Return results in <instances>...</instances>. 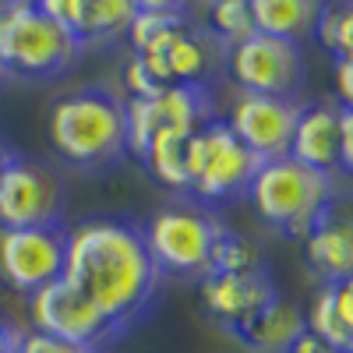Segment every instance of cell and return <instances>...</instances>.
I'll return each instance as SVG.
<instances>
[{
    "mask_svg": "<svg viewBox=\"0 0 353 353\" xmlns=\"http://www.w3.org/2000/svg\"><path fill=\"white\" fill-rule=\"evenodd\" d=\"M61 279L103 314L113 339L149 314L163 286L141 226L121 216H92L68 230Z\"/></svg>",
    "mask_w": 353,
    "mask_h": 353,
    "instance_id": "cell-1",
    "label": "cell"
},
{
    "mask_svg": "<svg viewBox=\"0 0 353 353\" xmlns=\"http://www.w3.org/2000/svg\"><path fill=\"white\" fill-rule=\"evenodd\" d=\"M50 145L85 173H110L131 156L124 99L99 85L61 96L50 106Z\"/></svg>",
    "mask_w": 353,
    "mask_h": 353,
    "instance_id": "cell-2",
    "label": "cell"
},
{
    "mask_svg": "<svg viewBox=\"0 0 353 353\" xmlns=\"http://www.w3.org/2000/svg\"><path fill=\"white\" fill-rule=\"evenodd\" d=\"M254 212L283 237H307L336 209V176L311 170L297 159L261 163L248 188Z\"/></svg>",
    "mask_w": 353,
    "mask_h": 353,
    "instance_id": "cell-3",
    "label": "cell"
},
{
    "mask_svg": "<svg viewBox=\"0 0 353 353\" xmlns=\"http://www.w3.org/2000/svg\"><path fill=\"white\" fill-rule=\"evenodd\" d=\"M81 46L39 4H0V71L18 81H50L78 64Z\"/></svg>",
    "mask_w": 353,
    "mask_h": 353,
    "instance_id": "cell-4",
    "label": "cell"
},
{
    "mask_svg": "<svg viewBox=\"0 0 353 353\" xmlns=\"http://www.w3.org/2000/svg\"><path fill=\"white\" fill-rule=\"evenodd\" d=\"M141 237L163 279L188 276L201 283L216 265V251L219 241L226 237V226L201 205L176 201L149 216V223L141 226Z\"/></svg>",
    "mask_w": 353,
    "mask_h": 353,
    "instance_id": "cell-5",
    "label": "cell"
},
{
    "mask_svg": "<svg viewBox=\"0 0 353 353\" xmlns=\"http://www.w3.org/2000/svg\"><path fill=\"white\" fill-rule=\"evenodd\" d=\"M258 166L226 121H209L188 138V194L201 209L244 198Z\"/></svg>",
    "mask_w": 353,
    "mask_h": 353,
    "instance_id": "cell-6",
    "label": "cell"
},
{
    "mask_svg": "<svg viewBox=\"0 0 353 353\" xmlns=\"http://www.w3.org/2000/svg\"><path fill=\"white\" fill-rule=\"evenodd\" d=\"M128 110V152L141 149L159 134H194L201 124L216 121V106L205 85H163L149 96L124 103Z\"/></svg>",
    "mask_w": 353,
    "mask_h": 353,
    "instance_id": "cell-7",
    "label": "cell"
},
{
    "mask_svg": "<svg viewBox=\"0 0 353 353\" xmlns=\"http://www.w3.org/2000/svg\"><path fill=\"white\" fill-rule=\"evenodd\" d=\"M64 226V181L39 159L11 156L0 173V230Z\"/></svg>",
    "mask_w": 353,
    "mask_h": 353,
    "instance_id": "cell-8",
    "label": "cell"
},
{
    "mask_svg": "<svg viewBox=\"0 0 353 353\" xmlns=\"http://www.w3.org/2000/svg\"><path fill=\"white\" fill-rule=\"evenodd\" d=\"M230 74L244 92L251 96H276V99H297L301 85L307 78L304 50L297 43L272 39V36H248L233 50H226Z\"/></svg>",
    "mask_w": 353,
    "mask_h": 353,
    "instance_id": "cell-9",
    "label": "cell"
},
{
    "mask_svg": "<svg viewBox=\"0 0 353 353\" xmlns=\"http://www.w3.org/2000/svg\"><path fill=\"white\" fill-rule=\"evenodd\" d=\"M68 230L64 226H28L0 230V279L11 290L32 297L64 276Z\"/></svg>",
    "mask_w": 353,
    "mask_h": 353,
    "instance_id": "cell-10",
    "label": "cell"
},
{
    "mask_svg": "<svg viewBox=\"0 0 353 353\" xmlns=\"http://www.w3.org/2000/svg\"><path fill=\"white\" fill-rule=\"evenodd\" d=\"M286 156L332 176L350 173L353 170V106H332V103L301 106Z\"/></svg>",
    "mask_w": 353,
    "mask_h": 353,
    "instance_id": "cell-11",
    "label": "cell"
},
{
    "mask_svg": "<svg viewBox=\"0 0 353 353\" xmlns=\"http://www.w3.org/2000/svg\"><path fill=\"white\" fill-rule=\"evenodd\" d=\"M28 314H32L36 332H46L61 343L92 350V353H99V346L113 339L103 314L64 279L36 290L32 297H28Z\"/></svg>",
    "mask_w": 353,
    "mask_h": 353,
    "instance_id": "cell-12",
    "label": "cell"
},
{
    "mask_svg": "<svg viewBox=\"0 0 353 353\" xmlns=\"http://www.w3.org/2000/svg\"><path fill=\"white\" fill-rule=\"evenodd\" d=\"M301 103L297 99H276V96H251L244 92L233 103L226 128L237 134V141L258 159L272 163L290 152V138L297 128Z\"/></svg>",
    "mask_w": 353,
    "mask_h": 353,
    "instance_id": "cell-13",
    "label": "cell"
},
{
    "mask_svg": "<svg viewBox=\"0 0 353 353\" xmlns=\"http://www.w3.org/2000/svg\"><path fill=\"white\" fill-rule=\"evenodd\" d=\"M198 290H201L205 314H209L219 329H226L233 336H241L251 321L279 297L269 269H261V272H241V276L212 272V276H205L198 283Z\"/></svg>",
    "mask_w": 353,
    "mask_h": 353,
    "instance_id": "cell-14",
    "label": "cell"
},
{
    "mask_svg": "<svg viewBox=\"0 0 353 353\" xmlns=\"http://www.w3.org/2000/svg\"><path fill=\"white\" fill-rule=\"evenodd\" d=\"M149 78L163 85H205V74L212 68V36L201 28L181 25L170 32L149 39L141 50H131Z\"/></svg>",
    "mask_w": 353,
    "mask_h": 353,
    "instance_id": "cell-15",
    "label": "cell"
},
{
    "mask_svg": "<svg viewBox=\"0 0 353 353\" xmlns=\"http://www.w3.org/2000/svg\"><path fill=\"white\" fill-rule=\"evenodd\" d=\"M304 332L336 353H353V279L321 283L304 314Z\"/></svg>",
    "mask_w": 353,
    "mask_h": 353,
    "instance_id": "cell-16",
    "label": "cell"
},
{
    "mask_svg": "<svg viewBox=\"0 0 353 353\" xmlns=\"http://www.w3.org/2000/svg\"><path fill=\"white\" fill-rule=\"evenodd\" d=\"M307 265L318 272L321 283H343L353 276V233L343 219L329 216L304 237Z\"/></svg>",
    "mask_w": 353,
    "mask_h": 353,
    "instance_id": "cell-17",
    "label": "cell"
},
{
    "mask_svg": "<svg viewBox=\"0 0 353 353\" xmlns=\"http://www.w3.org/2000/svg\"><path fill=\"white\" fill-rule=\"evenodd\" d=\"M318 14H321L318 0H251L254 32L297 43V46L314 36Z\"/></svg>",
    "mask_w": 353,
    "mask_h": 353,
    "instance_id": "cell-18",
    "label": "cell"
},
{
    "mask_svg": "<svg viewBox=\"0 0 353 353\" xmlns=\"http://www.w3.org/2000/svg\"><path fill=\"white\" fill-rule=\"evenodd\" d=\"M301 336H304V311L286 297H276L241 332V339L251 353H290V346Z\"/></svg>",
    "mask_w": 353,
    "mask_h": 353,
    "instance_id": "cell-19",
    "label": "cell"
},
{
    "mask_svg": "<svg viewBox=\"0 0 353 353\" xmlns=\"http://www.w3.org/2000/svg\"><path fill=\"white\" fill-rule=\"evenodd\" d=\"M188 138L191 134H159L138 156L163 188L184 194H188Z\"/></svg>",
    "mask_w": 353,
    "mask_h": 353,
    "instance_id": "cell-20",
    "label": "cell"
},
{
    "mask_svg": "<svg viewBox=\"0 0 353 353\" xmlns=\"http://www.w3.org/2000/svg\"><path fill=\"white\" fill-rule=\"evenodd\" d=\"M181 25H188V11L181 4H163V0H156V4H138L131 28H128V43H131V50H141L149 39L170 32V28H181Z\"/></svg>",
    "mask_w": 353,
    "mask_h": 353,
    "instance_id": "cell-21",
    "label": "cell"
},
{
    "mask_svg": "<svg viewBox=\"0 0 353 353\" xmlns=\"http://www.w3.org/2000/svg\"><path fill=\"white\" fill-rule=\"evenodd\" d=\"M209 36L216 43H223L226 50H233L237 43H244L248 36H254V21H251V4L248 0H219L209 8Z\"/></svg>",
    "mask_w": 353,
    "mask_h": 353,
    "instance_id": "cell-22",
    "label": "cell"
},
{
    "mask_svg": "<svg viewBox=\"0 0 353 353\" xmlns=\"http://www.w3.org/2000/svg\"><path fill=\"white\" fill-rule=\"evenodd\" d=\"M314 36L336 61H350V53H353V4H321Z\"/></svg>",
    "mask_w": 353,
    "mask_h": 353,
    "instance_id": "cell-23",
    "label": "cell"
},
{
    "mask_svg": "<svg viewBox=\"0 0 353 353\" xmlns=\"http://www.w3.org/2000/svg\"><path fill=\"white\" fill-rule=\"evenodd\" d=\"M265 261H261V251L248 241V237H237V233L226 230V237L219 241V251H216V265L212 272H230V276H241V272H261ZM209 272V276H212Z\"/></svg>",
    "mask_w": 353,
    "mask_h": 353,
    "instance_id": "cell-24",
    "label": "cell"
},
{
    "mask_svg": "<svg viewBox=\"0 0 353 353\" xmlns=\"http://www.w3.org/2000/svg\"><path fill=\"white\" fill-rule=\"evenodd\" d=\"M14 353H92V350H81V346H71V343L53 339V336H46V332L28 329V332H21V343H18Z\"/></svg>",
    "mask_w": 353,
    "mask_h": 353,
    "instance_id": "cell-25",
    "label": "cell"
},
{
    "mask_svg": "<svg viewBox=\"0 0 353 353\" xmlns=\"http://www.w3.org/2000/svg\"><path fill=\"white\" fill-rule=\"evenodd\" d=\"M336 85H339V106H353V57L336 61Z\"/></svg>",
    "mask_w": 353,
    "mask_h": 353,
    "instance_id": "cell-26",
    "label": "cell"
},
{
    "mask_svg": "<svg viewBox=\"0 0 353 353\" xmlns=\"http://www.w3.org/2000/svg\"><path fill=\"white\" fill-rule=\"evenodd\" d=\"M18 343H21V329L14 325V321L0 318V353H14Z\"/></svg>",
    "mask_w": 353,
    "mask_h": 353,
    "instance_id": "cell-27",
    "label": "cell"
},
{
    "mask_svg": "<svg viewBox=\"0 0 353 353\" xmlns=\"http://www.w3.org/2000/svg\"><path fill=\"white\" fill-rule=\"evenodd\" d=\"M290 353H336V350H329L325 343H321V339H314L311 332H304L297 343H293L290 346Z\"/></svg>",
    "mask_w": 353,
    "mask_h": 353,
    "instance_id": "cell-28",
    "label": "cell"
},
{
    "mask_svg": "<svg viewBox=\"0 0 353 353\" xmlns=\"http://www.w3.org/2000/svg\"><path fill=\"white\" fill-rule=\"evenodd\" d=\"M11 156H14V152H8V149H4V145H0V173H4V166L11 163Z\"/></svg>",
    "mask_w": 353,
    "mask_h": 353,
    "instance_id": "cell-29",
    "label": "cell"
},
{
    "mask_svg": "<svg viewBox=\"0 0 353 353\" xmlns=\"http://www.w3.org/2000/svg\"><path fill=\"white\" fill-rule=\"evenodd\" d=\"M0 81H4V71H0Z\"/></svg>",
    "mask_w": 353,
    "mask_h": 353,
    "instance_id": "cell-30",
    "label": "cell"
}]
</instances>
